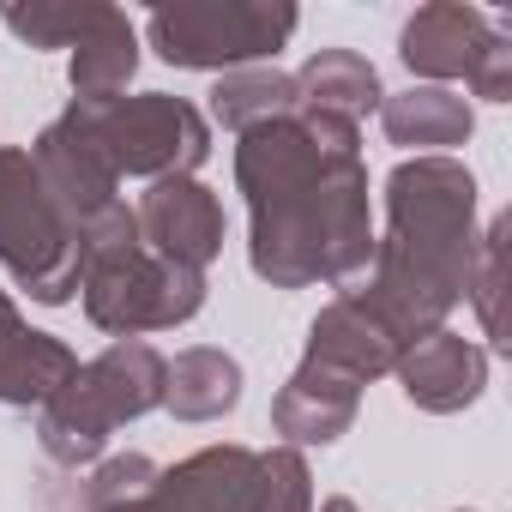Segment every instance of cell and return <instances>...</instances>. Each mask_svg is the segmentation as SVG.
<instances>
[{"label":"cell","instance_id":"44dd1931","mask_svg":"<svg viewBox=\"0 0 512 512\" xmlns=\"http://www.w3.org/2000/svg\"><path fill=\"white\" fill-rule=\"evenodd\" d=\"M97 7H103V0H67V7H7V13H0V25H7L19 43H31V49H73L79 31L97 19Z\"/></svg>","mask_w":512,"mask_h":512},{"label":"cell","instance_id":"9c48e42d","mask_svg":"<svg viewBox=\"0 0 512 512\" xmlns=\"http://www.w3.org/2000/svg\"><path fill=\"white\" fill-rule=\"evenodd\" d=\"M139 235L157 260H175L187 272H205L223 253V199L199 181V175H163L151 181V193L133 205Z\"/></svg>","mask_w":512,"mask_h":512},{"label":"cell","instance_id":"52a82bcc","mask_svg":"<svg viewBox=\"0 0 512 512\" xmlns=\"http://www.w3.org/2000/svg\"><path fill=\"white\" fill-rule=\"evenodd\" d=\"M296 25L302 13L278 0H211V7H157L145 19V37L169 67L235 73L272 61L296 37Z\"/></svg>","mask_w":512,"mask_h":512},{"label":"cell","instance_id":"cb8c5ba5","mask_svg":"<svg viewBox=\"0 0 512 512\" xmlns=\"http://www.w3.org/2000/svg\"><path fill=\"white\" fill-rule=\"evenodd\" d=\"M482 103H512V31L494 19V37L482 43V55H476V67H470V79H464Z\"/></svg>","mask_w":512,"mask_h":512},{"label":"cell","instance_id":"ba28073f","mask_svg":"<svg viewBox=\"0 0 512 512\" xmlns=\"http://www.w3.org/2000/svg\"><path fill=\"white\" fill-rule=\"evenodd\" d=\"M260 500V452L253 446H205L151 476L145 494L109 512H253Z\"/></svg>","mask_w":512,"mask_h":512},{"label":"cell","instance_id":"8fae6325","mask_svg":"<svg viewBox=\"0 0 512 512\" xmlns=\"http://www.w3.org/2000/svg\"><path fill=\"white\" fill-rule=\"evenodd\" d=\"M31 163H37V175H43V187H49V199L61 205V217L73 223V235L91 223V217H103L121 193V175L109 169V157L91 145V133L73 121V115H61V121H49L43 133H37V145H31Z\"/></svg>","mask_w":512,"mask_h":512},{"label":"cell","instance_id":"e0dca14e","mask_svg":"<svg viewBox=\"0 0 512 512\" xmlns=\"http://www.w3.org/2000/svg\"><path fill=\"white\" fill-rule=\"evenodd\" d=\"M241 404V362L229 350L193 344L175 362H163V410L175 422H217Z\"/></svg>","mask_w":512,"mask_h":512},{"label":"cell","instance_id":"2e32d148","mask_svg":"<svg viewBox=\"0 0 512 512\" xmlns=\"http://www.w3.org/2000/svg\"><path fill=\"white\" fill-rule=\"evenodd\" d=\"M139 73V31L127 25L121 7H97V19L79 31L73 55H67V85H73V103H109V97H127Z\"/></svg>","mask_w":512,"mask_h":512},{"label":"cell","instance_id":"4fadbf2b","mask_svg":"<svg viewBox=\"0 0 512 512\" xmlns=\"http://www.w3.org/2000/svg\"><path fill=\"white\" fill-rule=\"evenodd\" d=\"M494 37V19L464 0H434L416 7L410 25L398 31V61L422 79V85H446V79H470L482 43Z\"/></svg>","mask_w":512,"mask_h":512},{"label":"cell","instance_id":"7a4b0ae2","mask_svg":"<svg viewBox=\"0 0 512 512\" xmlns=\"http://www.w3.org/2000/svg\"><path fill=\"white\" fill-rule=\"evenodd\" d=\"M362 290L404 350L446 326L476 266V175L458 157H404L386 175V235H374Z\"/></svg>","mask_w":512,"mask_h":512},{"label":"cell","instance_id":"5b68a950","mask_svg":"<svg viewBox=\"0 0 512 512\" xmlns=\"http://www.w3.org/2000/svg\"><path fill=\"white\" fill-rule=\"evenodd\" d=\"M0 266L43 308H61L79 290V235L25 145H0Z\"/></svg>","mask_w":512,"mask_h":512},{"label":"cell","instance_id":"d4e9b609","mask_svg":"<svg viewBox=\"0 0 512 512\" xmlns=\"http://www.w3.org/2000/svg\"><path fill=\"white\" fill-rule=\"evenodd\" d=\"M19 326H25V320H19V308H13V296H7V290H0V344H7V338H13Z\"/></svg>","mask_w":512,"mask_h":512},{"label":"cell","instance_id":"5bb4252c","mask_svg":"<svg viewBox=\"0 0 512 512\" xmlns=\"http://www.w3.org/2000/svg\"><path fill=\"white\" fill-rule=\"evenodd\" d=\"M356 410H362V386L338 380V374H320V368H296L278 398H272V428L284 434V446H332L356 428Z\"/></svg>","mask_w":512,"mask_h":512},{"label":"cell","instance_id":"ffe728a7","mask_svg":"<svg viewBox=\"0 0 512 512\" xmlns=\"http://www.w3.org/2000/svg\"><path fill=\"white\" fill-rule=\"evenodd\" d=\"M506 235H512V217H494L488 235H476V266H470V302H476V320H482V338L506 344L500 338V290H506Z\"/></svg>","mask_w":512,"mask_h":512},{"label":"cell","instance_id":"484cf974","mask_svg":"<svg viewBox=\"0 0 512 512\" xmlns=\"http://www.w3.org/2000/svg\"><path fill=\"white\" fill-rule=\"evenodd\" d=\"M320 512H362V506H356V500H350V494H332V500H326V506H320Z\"/></svg>","mask_w":512,"mask_h":512},{"label":"cell","instance_id":"7402d4cb","mask_svg":"<svg viewBox=\"0 0 512 512\" xmlns=\"http://www.w3.org/2000/svg\"><path fill=\"white\" fill-rule=\"evenodd\" d=\"M253 512H314V470L296 446L260 452V500Z\"/></svg>","mask_w":512,"mask_h":512},{"label":"cell","instance_id":"d6986e66","mask_svg":"<svg viewBox=\"0 0 512 512\" xmlns=\"http://www.w3.org/2000/svg\"><path fill=\"white\" fill-rule=\"evenodd\" d=\"M296 109H302L296 73H278V67H235V73H217V85H211V121L229 133L266 127Z\"/></svg>","mask_w":512,"mask_h":512},{"label":"cell","instance_id":"30bf717a","mask_svg":"<svg viewBox=\"0 0 512 512\" xmlns=\"http://www.w3.org/2000/svg\"><path fill=\"white\" fill-rule=\"evenodd\" d=\"M404 356V338L386 326V314L356 290V296H338L314 314L308 326V344H302V362L320 368V374H338L350 386H368L380 374H392Z\"/></svg>","mask_w":512,"mask_h":512},{"label":"cell","instance_id":"7c38bea8","mask_svg":"<svg viewBox=\"0 0 512 512\" xmlns=\"http://www.w3.org/2000/svg\"><path fill=\"white\" fill-rule=\"evenodd\" d=\"M392 374H398V386H404V398H410L416 410H428V416H458V410H470V404L482 398V386H488V350H482L476 338L440 326V332L416 338V344L398 356Z\"/></svg>","mask_w":512,"mask_h":512},{"label":"cell","instance_id":"603a6c76","mask_svg":"<svg viewBox=\"0 0 512 512\" xmlns=\"http://www.w3.org/2000/svg\"><path fill=\"white\" fill-rule=\"evenodd\" d=\"M151 476H157V464H151L145 452L103 458V464H97V476L85 482V512H109V506H121V500L145 494V488H151Z\"/></svg>","mask_w":512,"mask_h":512},{"label":"cell","instance_id":"8992f818","mask_svg":"<svg viewBox=\"0 0 512 512\" xmlns=\"http://www.w3.org/2000/svg\"><path fill=\"white\" fill-rule=\"evenodd\" d=\"M91 145L109 157L115 175H193L211 157V121L187 97L169 91H139V97H109V103H73L67 109Z\"/></svg>","mask_w":512,"mask_h":512},{"label":"cell","instance_id":"6da1fadb","mask_svg":"<svg viewBox=\"0 0 512 512\" xmlns=\"http://www.w3.org/2000/svg\"><path fill=\"white\" fill-rule=\"evenodd\" d=\"M235 187L247 199V260L272 290L350 284L374 260L362 127L338 115H278L235 133Z\"/></svg>","mask_w":512,"mask_h":512},{"label":"cell","instance_id":"277c9868","mask_svg":"<svg viewBox=\"0 0 512 512\" xmlns=\"http://www.w3.org/2000/svg\"><path fill=\"white\" fill-rule=\"evenodd\" d=\"M163 404V356L145 338H115L103 356L79 362L73 380L37 410V440L55 464L85 470L103 458L121 422H139Z\"/></svg>","mask_w":512,"mask_h":512},{"label":"cell","instance_id":"3957f363","mask_svg":"<svg viewBox=\"0 0 512 512\" xmlns=\"http://www.w3.org/2000/svg\"><path fill=\"white\" fill-rule=\"evenodd\" d=\"M79 302L97 332L145 338V332L187 326L205 308V272L157 260L139 235L133 205L115 199L103 217L79 229Z\"/></svg>","mask_w":512,"mask_h":512},{"label":"cell","instance_id":"9a60e30c","mask_svg":"<svg viewBox=\"0 0 512 512\" xmlns=\"http://www.w3.org/2000/svg\"><path fill=\"white\" fill-rule=\"evenodd\" d=\"M380 127L392 145H404L416 157H446L452 145H464L476 133V109L446 85H404V91L380 97Z\"/></svg>","mask_w":512,"mask_h":512},{"label":"cell","instance_id":"ac0fdd59","mask_svg":"<svg viewBox=\"0 0 512 512\" xmlns=\"http://www.w3.org/2000/svg\"><path fill=\"white\" fill-rule=\"evenodd\" d=\"M296 91H302V109L338 115V121H356V127H362V115H374L380 97H386L374 61L356 55V49H314V55L302 61V73H296Z\"/></svg>","mask_w":512,"mask_h":512}]
</instances>
